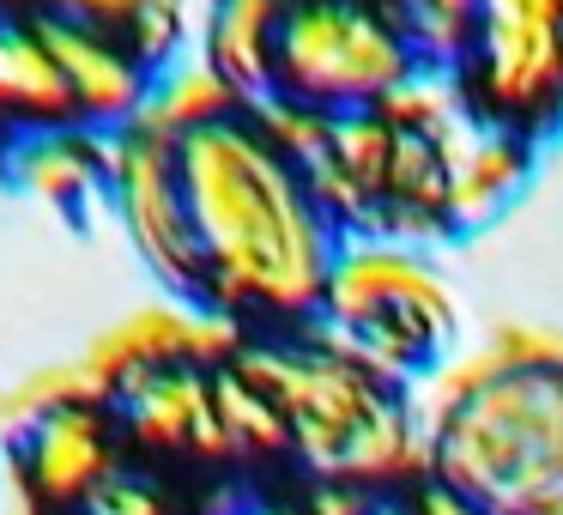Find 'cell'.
Masks as SVG:
<instances>
[{
    "label": "cell",
    "mask_w": 563,
    "mask_h": 515,
    "mask_svg": "<svg viewBox=\"0 0 563 515\" xmlns=\"http://www.w3.org/2000/svg\"><path fill=\"white\" fill-rule=\"evenodd\" d=\"M0 7H49V0H0Z\"/></svg>",
    "instance_id": "26"
},
{
    "label": "cell",
    "mask_w": 563,
    "mask_h": 515,
    "mask_svg": "<svg viewBox=\"0 0 563 515\" xmlns=\"http://www.w3.org/2000/svg\"><path fill=\"white\" fill-rule=\"evenodd\" d=\"M303 328L394 388H418L461 352V304L430 255L382 237H340L321 309Z\"/></svg>",
    "instance_id": "4"
},
{
    "label": "cell",
    "mask_w": 563,
    "mask_h": 515,
    "mask_svg": "<svg viewBox=\"0 0 563 515\" xmlns=\"http://www.w3.org/2000/svg\"><path fill=\"white\" fill-rule=\"evenodd\" d=\"M176 171L207 261L200 297L236 321L261 316L285 333L316 321L340 224L316 207L303 171L273 152L249 116L176 140Z\"/></svg>",
    "instance_id": "1"
},
{
    "label": "cell",
    "mask_w": 563,
    "mask_h": 515,
    "mask_svg": "<svg viewBox=\"0 0 563 515\" xmlns=\"http://www.w3.org/2000/svg\"><path fill=\"white\" fill-rule=\"evenodd\" d=\"M103 152H110V134H98L86 122L19 128L0 146V176L55 212H91L110 207L103 200Z\"/></svg>",
    "instance_id": "11"
},
{
    "label": "cell",
    "mask_w": 563,
    "mask_h": 515,
    "mask_svg": "<svg viewBox=\"0 0 563 515\" xmlns=\"http://www.w3.org/2000/svg\"><path fill=\"white\" fill-rule=\"evenodd\" d=\"M13 454H19V467H25L31 491H37L43 503H86L91 491L115 473L103 406H67V413H49L43 425L25 430V442H19Z\"/></svg>",
    "instance_id": "13"
},
{
    "label": "cell",
    "mask_w": 563,
    "mask_h": 515,
    "mask_svg": "<svg viewBox=\"0 0 563 515\" xmlns=\"http://www.w3.org/2000/svg\"><path fill=\"white\" fill-rule=\"evenodd\" d=\"M424 479L485 515H563V333L503 321L412 388Z\"/></svg>",
    "instance_id": "2"
},
{
    "label": "cell",
    "mask_w": 563,
    "mask_h": 515,
    "mask_svg": "<svg viewBox=\"0 0 563 515\" xmlns=\"http://www.w3.org/2000/svg\"><path fill=\"white\" fill-rule=\"evenodd\" d=\"M212 406H219V425L231 437V454H267V461H291V430H285V413L243 376L236 364L212 370Z\"/></svg>",
    "instance_id": "18"
},
{
    "label": "cell",
    "mask_w": 563,
    "mask_h": 515,
    "mask_svg": "<svg viewBox=\"0 0 563 515\" xmlns=\"http://www.w3.org/2000/svg\"><path fill=\"white\" fill-rule=\"evenodd\" d=\"M231 116H243L236 86L200 50H188V55H176L170 67L152 74L134 128H146V134H158V140H188L212 122H231Z\"/></svg>",
    "instance_id": "16"
},
{
    "label": "cell",
    "mask_w": 563,
    "mask_h": 515,
    "mask_svg": "<svg viewBox=\"0 0 563 515\" xmlns=\"http://www.w3.org/2000/svg\"><path fill=\"white\" fill-rule=\"evenodd\" d=\"M115 413L152 449H195L207 461H236L231 437L212 406V370L170 364V370H140L115 388Z\"/></svg>",
    "instance_id": "10"
},
{
    "label": "cell",
    "mask_w": 563,
    "mask_h": 515,
    "mask_svg": "<svg viewBox=\"0 0 563 515\" xmlns=\"http://www.w3.org/2000/svg\"><path fill=\"white\" fill-rule=\"evenodd\" d=\"M364 515H418V503H412V491H394V497H369Z\"/></svg>",
    "instance_id": "25"
},
{
    "label": "cell",
    "mask_w": 563,
    "mask_h": 515,
    "mask_svg": "<svg viewBox=\"0 0 563 515\" xmlns=\"http://www.w3.org/2000/svg\"><path fill=\"white\" fill-rule=\"evenodd\" d=\"M195 7H200V19H207V7H212V0H195Z\"/></svg>",
    "instance_id": "28"
},
{
    "label": "cell",
    "mask_w": 563,
    "mask_h": 515,
    "mask_svg": "<svg viewBox=\"0 0 563 515\" xmlns=\"http://www.w3.org/2000/svg\"><path fill=\"white\" fill-rule=\"evenodd\" d=\"M74 91L31 19H0V128H67Z\"/></svg>",
    "instance_id": "14"
},
{
    "label": "cell",
    "mask_w": 563,
    "mask_h": 515,
    "mask_svg": "<svg viewBox=\"0 0 563 515\" xmlns=\"http://www.w3.org/2000/svg\"><path fill=\"white\" fill-rule=\"evenodd\" d=\"M158 0H49L43 13H62L74 25H91V31H110V37H128L140 19L152 13Z\"/></svg>",
    "instance_id": "21"
},
{
    "label": "cell",
    "mask_w": 563,
    "mask_h": 515,
    "mask_svg": "<svg viewBox=\"0 0 563 515\" xmlns=\"http://www.w3.org/2000/svg\"><path fill=\"white\" fill-rule=\"evenodd\" d=\"M291 0H212L200 19V55L236 86V98L273 91V55Z\"/></svg>",
    "instance_id": "15"
},
{
    "label": "cell",
    "mask_w": 563,
    "mask_h": 515,
    "mask_svg": "<svg viewBox=\"0 0 563 515\" xmlns=\"http://www.w3.org/2000/svg\"><path fill=\"white\" fill-rule=\"evenodd\" d=\"M103 200H110V219L122 224L128 249L146 261V273L164 292H207V261H200V237L188 219L176 140H158L146 128H115L110 152H103Z\"/></svg>",
    "instance_id": "7"
},
{
    "label": "cell",
    "mask_w": 563,
    "mask_h": 515,
    "mask_svg": "<svg viewBox=\"0 0 563 515\" xmlns=\"http://www.w3.org/2000/svg\"><path fill=\"white\" fill-rule=\"evenodd\" d=\"M388 7H400V13H406V7H418V0H388Z\"/></svg>",
    "instance_id": "27"
},
{
    "label": "cell",
    "mask_w": 563,
    "mask_h": 515,
    "mask_svg": "<svg viewBox=\"0 0 563 515\" xmlns=\"http://www.w3.org/2000/svg\"><path fill=\"white\" fill-rule=\"evenodd\" d=\"M224 515H316V509H309V497L303 503H255V497H243V503H231Z\"/></svg>",
    "instance_id": "24"
},
{
    "label": "cell",
    "mask_w": 563,
    "mask_h": 515,
    "mask_svg": "<svg viewBox=\"0 0 563 515\" xmlns=\"http://www.w3.org/2000/svg\"><path fill=\"white\" fill-rule=\"evenodd\" d=\"M249 346L243 321L212 309L207 297H152V304L122 309L115 321H103L86 346V364L110 382V394L140 370H170V364H195V370H224L236 352Z\"/></svg>",
    "instance_id": "8"
},
{
    "label": "cell",
    "mask_w": 563,
    "mask_h": 515,
    "mask_svg": "<svg viewBox=\"0 0 563 515\" xmlns=\"http://www.w3.org/2000/svg\"><path fill=\"white\" fill-rule=\"evenodd\" d=\"M31 25H37L43 43H49L55 67H62L67 91H74V116H79V122L98 128V134L134 128L152 74H146V62H140L122 37L91 31V25H74V19H62V13H37Z\"/></svg>",
    "instance_id": "9"
},
{
    "label": "cell",
    "mask_w": 563,
    "mask_h": 515,
    "mask_svg": "<svg viewBox=\"0 0 563 515\" xmlns=\"http://www.w3.org/2000/svg\"><path fill=\"white\" fill-rule=\"evenodd\" d=\"M466 116L545 140L563 128V0H478V37L461 67Z\"/></svg>",
    "instance_id": "6"
},
{
    "label": "cell",
    "mask_w": 563,
    "mask_h": 515,
    "mask_svg": "<svg viewBox=\"0 0 563 515\" xmlns=\"http://www.w3.org/2000/svg\"><path fill=\"white\" fill-rule=\"evenodd\" d=\"M382 116H388L394 128H406V134H449L454 122L466 116V98H461V74L454 67H430L418 62L412 74L400 79V86L388 91V98L376 103Z\"/></svg>",
    "instance_id": "19"
},
{
    "label": "cell",
    "mask_w": 563,
    "mask_h": 515,
    "mask_svg": "<svg viewBox=\"0 0 563 515\" xmlns=\"http://www.w3.org/2000/svg\"><path fill=\"white\" fill-rule=\"evenodd\" d=\"M412 503H418V515H485V509H473L466 497H454L449 485H437V479H418Z\"/></svg>",
    "instance_id": "23"
},
{
    "label": "cell",
    "mask_w": 563,
    "mask_h": 515,
    "mask_svg": "<svg viewBox=\"0 0 563 515\" xmlns=\"http://www.w3.org/2000/svg\"><path fill=\"white\" fill-rule=\"evenodd\" d=\"M243 116L255 122V134L267 140L273 152H285V158L297 164V171H303V164L328 146V128H333V116L309 110V103L285 98V91H261V98H249Z\"/></svg>",
    "instance_id": "20"
},
{
    "label": "cell",
    "mask_w": 563,
    "mask_h": 515,
    "mask_svg": "<svg viewBox=\"0 0 563 515\" xmlns=\"http://www.w3.org/2000/svg\"><path fill=\"white\" fill-rule=\"evenodd\" d=\"M418 67L406 25L369 0H291L273 55V91L321 116L376 110Z\"/></svg>",
    "instance_id": "5"
},
{
    "label": "cell",
    "mask_w": 563,
    "mask_h": 515,
    "mask_svg": "<svg viewBox=\"0 0 563 515\" xmlns=\"http://www.w3.org/2000/svg\"><path fill=\"white\" fill-rule=\"evenodd\" d=\"M103 401H115V394H110V382L86 364V352L25 370L19 382L0 388V449H19L25 430L43 425L49 413H67V406H103Z\"/></svg>",
    "instance_id": "17"
},
{
    "label": "cell",
    "mask_w": 563,
    "mask_h": 515,
    "mask_svg": "<svg viewBox=\"0 0 563 515\" xmlns=\"http://www.w3.org/2000/svg\"><path fill=\"white\" fill-rule=\"evenodd\" d=\"M86 515H170V503H164V491L146 485V479L110 473V479H103V485L86 497Z\"/></svg>",
    "instance_id": "22"
},
{
    "label": "cell",
    "mask_w": 563,
    "mask_h": 515,
    "mask_svg": "<svg viewBox=\"0 0 563 515\" xmlns=\"http://www.w3.org/2000/svg\"><path fill=\"white\" fill-rule=\"evenodd\" d=\"M231 364L285 413L303 479L364 497H394L424 479V418L412 388L369 376L309 328L249 340Z\"/></svg>",
    "instance_id": "3"
},
{
    "label": "cell",
    "mask_w": 563,
    "mask_h": 515,
    "mask_svg": "<svg viewBox=\"0 0 563 515\" xmlns=\"http://www.w3.org/2000/svg\"><path fill=\"white\" fill-rule=\"evenodd\" d=\"M437 140H442V152H449V200H442V212H449L454 237L490 224L527 188V176H533L539 146L521 134H509V128H485V122H473V116H461V122Z\"/></svg>",
    "instance_id": "12"
}]
</instances>
